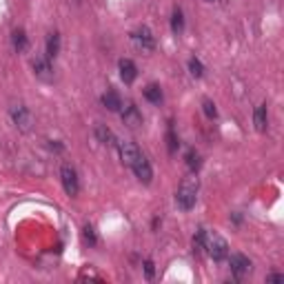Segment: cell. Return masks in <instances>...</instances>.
Instances as JSON below:
<instances>
[{
	"label": "cell",
	"instance_id": "cell-1",
	"mask_svg": "<svg viewBox=\"0 0 284 284\" xmlns=\"http://www.w3.org/2000/svg\"><path fill=\"white\" fill-rule=\"evenodd\" d=\"M198 189H200V182L195 176H189L180 182L178 186V193H176V204L178 209L182 211H191L195 207V200H198Z\"/></svg>",
	"mask_w": 284,
	"mask_h": 284
},
{
	"label": "cell",
	"instance_id": "cell-2",
	"mask_svg": "<svg viewBox=\"0 0 284 284\" xmlns=\"http://www.w3.org/2000/svg\"><path fill=\"white\" fill-rule=\"evenodd\" d=\"M202 248H207V253L215 262L229 257V244H226V240L222 238V235H217V233H209L207 231V233H204V247Z\"/></svg>",
	"mask_w": 284,
	"mask_h": 284
},
{
	"label": "cell",
	"instance_id": "cell-3",
	"mask_svg": "<svg viewBox=\"0 0 284 284\" xmlns=\"http://www.w3.org/2000/svg\"><path fill=\"white\" fill-rule=\"evenodd\" d=\"M131 40L140 51H153L155 49V38H153V34H151L149 27H138V29L133 31Z\"/></svg>",
	"mask_w": 284,
	"mask_h": 284
},
{
	"label": "cell",
	"instance_id": "cell-4",
	"mask_svg": "<svg viewBox=\"0 0 284 284\" xmlns=\"http://www.w3.org/2000/svg\"><path fill=\"white\" fill-rule=\"evenodd\" d=\"M11 118H13V122H16V127L20 129V131H31V127H34V115H31V111L27 109L25 105H13L11 106Z\"/></svg>",
	"mask_w": 284,
	"mask_h": 284
},
{
	"label": "cell",
	"instance_id": "cell-5",
	"mask_svg": "<svg viewBox=\"0 0 284 284\" xmlns=\"http://www.w3.org/2000/svg\"><path fill=\"white\" fill-rule=\"evenodd\" d=\"M60 180H62V186L69 195H78L80 191V184H78V173L73 171V167L69 164H62L60 167Z\"/></svg>",
	"mask_w": 284,
	"mask_h": 284
},
{
	"label": "cell",
	"instance_id": "cell-6",
	"mask_svg": "<svg viewBox=\"0 0 284 284\" xmlns=\"http://www.w3.org/2000/svg\"><path fill=\"white\" fill-rule=\"evenodd\" d=\"M229 266H231V273L238 280H242L244 275L251 273V260L247 255H242V253H233L229 257Z\"/></svg>",
	"mask_w": 284,
	"mask_h": 284
},
{
	"label": "cell",
	"instance_id": "cell-7",
	"mask_svg": "<svg viewBox=\"0 0 284 284\" xmlns=\"http://www.w3.org/2000/svg\"><path fill=\"white\" fill-rule=\"evenodd\" d=\"M131 169H133V173H136V178L140 182H144V184H149L151 182V178H153V171H151V164H149V160L144 158V155H138V160L131 164Z\"/></svg>",
	"mask_w": 284,
	"mask_h": 284
},
{
	"label": "cell",
	"instance_id": "cell-8",
	"mask_svg": "<svg viewBox=\"0 0 284 284\" xmlns=\"http://www.w3.org/2000/svg\"><path fill=\"white\" fill-rule=\"evenodd\" d=\"M51 58L49 56H36L34 58V71H36V75L38 78H42V80H51L53 78V67H51Z\"/></svg>",
	"mask_w": 284,
	"mask_h": 284
},
{
	"label": "cell",
	"instance_id": "cell-9",
	"mask_svg": "<svg viewBox=\"0 0 284 284\" xmlns=\"http://www.w3.org/2000/svg\"><path fill=\"white\" fill-rule=\"evenodd\" d=\"M118 151H120V158H122V162L127 164V167H131L133 162L138 160V155H140V149L136 146V142H118Z\"/></svg>",
	"mask_w": 284,
	"mask_h": 284
},
{
	"label": "cell",
	"instance_id": "cell-10",
	"mask_svg": "<svg viewBox=\"0 0 284 284\" xmlns=\"http://www.w3.org/2000/svg\"><path fill=\"white\" fill-rule=\"evenodd\" d=\"M120 111H122V122L127 124L129 129H138L142 124V113L138 111L136 105H127L124 109H120Z\"/></svg>",
	"mask_w": 284,
	"mask_h": 284
},
{
	"label": "cell",
	"instance_id": "cell-11",
	"mask_svg": "<svg viewBox=\"0 0 284 284\" xmlns=\"http://www.w3.org/2000/svg\"><path fill=\"white\" fill-rule=\"evenodd\" d=\"M118 69H120V78H122L124 84H131L133 80L138 78V67L133 65V60H129V58H122V60L118 62Z\"/></svg>",
	"mask_w": 284,
	"mask_h": 284
},
{
	"label": "cell",
	"instance_id": "cell-12",
	"mask_svg": "<svg viewBox=\"0 0 284 284\" xmlns=\"http://www.w3.org/2000/svg\"><path fill=\"white\" fill-rule=\"evenodd\" d=\"M96 138H98V140H100L105 146H115V144H118V140H115L113 131H111L106 124H102V122L96 124Z\"/></svg>",
	"mask_w": 284,
	"mask_h": 284
},
{
	"label": "cell",
	"instance_id": "cell-13",
	"mask_svg": "<svg viewBox=\"0 0 284 284\" xmlns=\"http://www.w3.org/2000/svg\"><path fill=\"white\" fill-rule=\"evenodd\" d=\"M102 105H105L109 111H120V109H122V100H120V96L113 91V89H109V91L102 96Z\"/></svg>",
	"mask_w": 284,
	"mask_h": 284
},
{
	"label": "cell",
	"instance_id": "cell-14",
	"mask_svg": "<svg viewBox=\"0 0 284 284\" xmlns=\"http://www.w3.org/2000/svg\"><path fill=\"white\" fill-rule=\"evenodd\" d=\"M253 124H255V129L260 133L266 131V105H260L255 109V113H253Z\"/></svg>",
	"mask_w": 284,
	"mask_h": 284
},
{
	"label": "cell",
	"instance_id": "cell-15",
	"mask_svg": "<svg viewBox=\"0 0 284 284\" xmlns=\"http://www.w3.org/2000/svg\"><path fill=\"white\" fill-rule=\"evenodd\" d=\"M58 53H60V34H56V31H51L47 38V56L49 58H56Z\"/></svg>",
	"mask_w": 284,
	"mask_h": 284
},
{
	"label": "cell",
	"instance_id": "cell-16",
	"mask_svg": "<svg viewBox=\"0 0 284 284\" xmlns=\"http://www.w3.org/2000/svg\"><path fill=\"white\" fill-rule=\"evenodd\" d=\"M144 98L149 102H153V105H160V102H162V89L158 87V84H146L144 87Z\"/></svg>",
	"mask_w": 284,
	"mask_h": 284
},
{
	"label": "cell",
	"instance_id": "cell-17",
	"mask_svg": "<svg viewBox=\"0 0 284 284\" xmlns=\"http://www.w3.org/2000/svg\"><path fill=\"white\" fill-rule=\"evenodd\" d=\"M171 29L173 34H182L184 29V16H182V9H173V16H171Z\"/></svg>",
	"mask_w": 284,
	"mask_h": 284
},
{
	"label": "cell",
	"instance_id": "cell-18",
	"mask_svg": "<svg viewBox=\"0 0 284 284\" xmlns=\"http://www.w3.org/2000/svg\"><path fill=\"white\" fill-rule=\"evenodd\" d=\"M184 158H186V167H189L191 171H198L200 164H202V160H200V153H198V151H193V149L186 151Z\"/></svg>",
	"mask_w": 284,
	"mask_h": 284
},
{
	"label": "cell",
	"instance_id": "cell-19",
	"mask_svg": "<svg viewBox=\"0 0 284 284\" xmlns=\"http://www.w3.org/2000/svg\"><path fill=\"white\" fill-rule=\"evenodd\" d=\"M167 146H169V153H176L178 146H180V140H178L176 131H173V124H169L167 129Z\"/></svg>",
	"mask_w": 284,
	"mask_h": 284
},
{
	"label": "cell",
	"instance_id": "cell-20",
	"mask_svg": "<svg viewBox=\"0 0 284 284\" xmlns=\"http://www.w3.org/2000/svg\"><path fill=\"white\" fill-rule=\"evenodd\" d=\"M11 40H13V47H16L18 51H25V49H27V36H25V31H22V29L13 31Z\"/></svg>",
	"mask_w": 284,
	"mask_h": 284
},
{
	"label": "cell",
	"instance_id": "cell-21",
	"mask_svg": "<svg viewBox=\"0 0 284 284\" xmlns=\"http://www.w3.org/2000/svg\"><path fill=\"white\" fill-rule=\"evenodd\" d=\"M189 71H191V75H193V78H202V75H204L202 62H200L198 58H191V60H189Z\"/></svg>",
	"mask_w": 284,
	"mask_h": 284
},
{
	"label": "cell",
	"instance_id": "cell-22",
	"mask_svg": "<svg viewBox=\"0 0 284 284\" xmlns=\"http://www.w3.org/2000/svg\"><path fill=\"white\" fill-rule=\"evenodd\" d=\"M202 111H204V115H207V118H211V120L217 115L215 105H213V100H209V98H204V100H202Z\"/></svg>",
	"mask_w": 284,
	"mask_h": 284
},
{
	"label": "cell",
	"instance_id": "cell-23",
	"mask_svg": "<svg viewBox=\"0 0 284 284\" xmlns=\"http://www.w3.org/2000/svg\"><path fill=\"white\" fill-rule=\"evenodd\" d=\"M82 238H84V242H89L91 247L98 242V240H96V231H93V226H91V224H84V229H82Z\"/></svg>",
	"mask_w": 284,
	"mask_h": 284
},
{
	"label": "cell",
	"instance_id": "cell-24",
	"mask_svg": "<svg viewBox=\"0 0 284 284\" xmlns=\"http://www.w3.org/2000/svg\"><path fill=\"white\" fill-rule=\"evenodd\" d=\"M144 273H146V278H153V273H155V271H153V262H151V260H144Z\"/></svg>",
	"mask_w": 284,
	"mask_h": 284
},
{
	"label": "cell",
	"instance_id": "cell-25",
	"mask_svg": "<svg viewBox=\"0 0 284 284\" xmlns=\"http://www.w3.org/2000/svg\"><path fill=\"white\" fill-rule=\"evenodd\" d=\"M266 282H284V275L282 273H271L269 278H266Z\"/></svg>",
	"mask_w": 284,
	"mask_h": 284
}]
</instances>
